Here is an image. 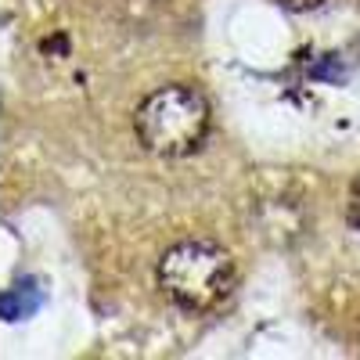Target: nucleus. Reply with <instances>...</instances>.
Masks as SVG:
<instances>
[{"instance_id":"1","label":"nucleus","mask_w":360,"mask_h":360,"mask_svg":"<svg viewBox=\"0 0 360 360\" xmlns=\"http://www.w3.org/2000/svg\"><path fill=\"white\" fill-rule=\"evenodd\" d=\"M159 288L173 307L188 314L217 310L234 288V259L224 245L191 238L159 259Z\"/></svg>"},{"instance_id":"2","label":"nucleus","mask_w":360,"mask_h":360,"mask_svg":"<svg viewBox=\"0 0 360 360\" xmlns=\"http://www.w3.org/2000/svg\"><path fill=\"white\" fill-rule=\"evenodd\" d=\"M134 134L152 155H188L209 134V101L184 83L159 86L137 105Z\"/></svg>"},{"instance_id":"3","label":"nucleus","mask_w":360,"mask_h":360,"mask_svg":"<svg viewBox=\"0 0 360 360\" xmlns=\"http://www.w3.org/2000/svg\"><path fill=\"white\" fill-rule=\"evenodd\" d=\"M349 224L360 231V176H356V184H353V195H349Z\"/></svg>"},{"instance_id":"4","label":"nucleus","mask_w":360,"mask_h":360,"mask_svg":"<svg viewBox=\"0 0 360 360\" xmlns=\"http://www.w3.org/2000/svg\"><path fill=\"white\" fill-rule=\"evenodd\" d=\"M281 8H292V11H310V8H317L321 0H278Z\"/></svg>"}]
</instances>
